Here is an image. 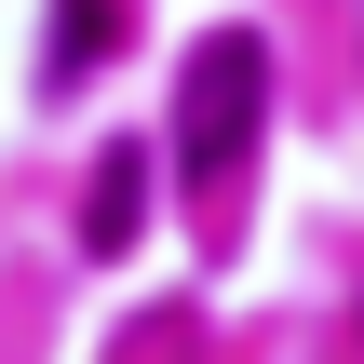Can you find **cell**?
Wrapping results in <instances>:
<instances>
[{"label": "cell", "mask_w": 364, "mask_h": 364, "mask_svg": "<svg viewBox=\"0 0 364 364\" xmlns=\"http://www.w3.org/2000/svg\"><path fill=\"white\" fill-rule=\"evenodd\" d=\"M257 81H270V54H257V41H203V54H189L176 149H189V176H203V189L243 162V135H257Z\"/></svg>", "instance_id": "obj_1"}]
</instances>
